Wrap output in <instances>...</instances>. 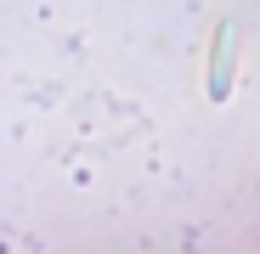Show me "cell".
Returning a JSON list of instances; mask_svg holds the SVG:
<instances>
[{
    "label": "cell",
    "mask_w": 260,
    "mask_h": 254,
    "mask_svg": "<svg viewBox=\"0 0 260 254\" xmlns=\"http://www.w3.org/2000/svg\"><path fill=\"white\" fill-rule=\"evenodd\" d=\"M209 96L226 102L232 96V23L215 28V57H209Z\"/></svg>",
    "instance_id": "1"
}]
</instances>
